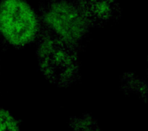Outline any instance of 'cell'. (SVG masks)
<instances>
[{
  "label": "cell",
  "mask_w": 148,
  "mask_h": 131,
  "mask_svg": "<svg viewBox=\"0 0 148 131\" xmlns=\"http://www.w3.org/2000/svg\"><path fill=\"white\" fill-rule=\"evenodd\" d=\"M46 21L50 33L72 44L80 39L86 25L76 7L62 2L51 7Z\"/></svg>",
  "instance_id": "3"
},
{
  "label": "cell",
  "mask_w": 148,
  "mask_h": 131,
  "mask_svg": "<svg viewBox=\"0 0 148 131\" xmlns=\"http://www.w3.org/2000/svg\"><path fill=\"white\" fill-rule=\"evenodd\" d=\"M39 29L37 16L23 0H2L0 2V34L15 46L29 43Z\"/></svg>",
  "instance_id": "1"
},
{
  "label": "cell",
  "mask_w": 148,
  "mask_h": 131,
  "mask_svg": "<svg viewBox=\"0 0 148 131\" xmlns=\"http://www.w3.org/2000/svg\"><path fill=\"white\" fill-rule=\"evenodd\" d=\"M75 3L76 9L88 23L107 21L117 12L115 0H75Z\"/></svg>",
  "instance_id": "4"
},
{
  "label": "cell",
  "mask_w": 148,
  "mask_h": 131,
  "mask_svg": "<svg viewBox=\"0 0 148 131\" xmlns=\"http://www.w3.org/2000/svg\"><path fill=\"white\" fill-rule=\"evenodd\" d=\"M0 131H18V126L12 116L0 109Z\"/></svg>",
  "instance_id": "5"
},
{
  "label": "cell",
  "mask_w": 148,
  "mask_h": 131,
  "mask_svg": "<svg viewBox=\"0 0 148 131\" xmlns=\"http://www.w3.org/2000/svg\"><path fill=\"white\" fill-rule=\"evenodd\" d=\"M42 68L56 81H67L76 72V55L73 44L49 32L40 48Z\"/></svg>",
  "instance_id": "2"
}]
</instances>
